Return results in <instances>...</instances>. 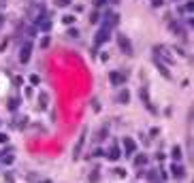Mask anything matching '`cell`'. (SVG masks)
I'll use <instances>...</instances> for the list:
<instances>
[{"label":"cell","mask_w":194,"mask_h":183,"mask_svg":"<svg viewBox=\"0 0 194 183\" xmlns=\"http://www.w3.org/2000/svg\"><path fill=\"white\" fill-rule=\"evenodd\" d=\"M30 55H32V43H24L22 45V51H19V62L22 64H28L30 62Z\"/></svg>","instance_id":"obj_5"},{"label":"cell","mask_w":194,"mask_h":183,"mask_svg":"<svg viewBox=\"0 0 194 183\" xmlns=\"http://www.w3.org/2000/svg\"><path fill=\"white\" fill-rule=\"evenodd\" d=\"M109 79H111V83H113V85H124V83H126V77H124L122 73H117V70H111Z\"/></svg>","instance_id":"obj_7"},{"label":"cell","mask_w":194,"mask_h":183,"mask_svg":"<svg viewBox=\"0 0 194 183\" xmlns=\"http://www.w3.org/2000/svg\"><path fill=\"white\" fill-rule=\"evenodd\" d=\"M122 143H124V149H126V153H134V149H137V143H134L130 136H126Z\"/></svg>","instance_id":"obj_9"},{"label":"cell","mask_w":194,"mask_h":183,"mask_svg":"<svg viewBox=\"0 0 194 183\" xmlns=\"http://www.w3.org/2000/svg\"><path fill=\"white\" fill-rule=\"evenodd\" d=\"M62 22H64V26H73L75 24V15H64Z\"/></svg>","instance_id":"obj_17"},{"label":"cell","mask_w":194,"mask_h":183,"mask_svg":"<svg viewBox=\"0 0 194 183\" xmlns=\"http://www.w3.org/2000/svg\"><path fill=\"white\" fill-rule=\"evenodd\" d=\"M49 43H51V41H49V36H43V38H41V47H43V49H47Z\"/></svg>","instance_id":"obj_25"},{"label":"cell","mask_w":194,"mask_h":183,"mask_svg":"<svg viewBox=\"0 0 194 183\" xmlns=\"http://www.w3.org/2000/svg\"><path fill=\"white\" fill-rule=\"evenodd\" d=\"M105 136H107V130H100V132H98V141H102Z\"/></svg>","instance_id":"obj_30"},{"label":"cell","mask_w":194,"mask_h":183,"mask_svg":"<svg viewBox=\"0 0 194 183\" xmlns=\"http://www.w3.org/2000/svg\"><path fill=\"white\" fill-rule=\"evenodd\" d=\"M22 81H24L22 77H15V79H13V83H15V85H22Z\"/></svg>","instance_id":"obj_32"},{"label":"cell","mask_w":194,"mask_h":183,"mask_svg":"<svg viewBox=\"0 0 194 183\" xmlns=\"http://www.w3.org/2000/svg\"><path fill=\"white\" fill-rule=\"evenodd\" d=\"M154 55H156V62H160V64H173L171 51H169V49H164V47H160V45L154 47Z\"/></svg>","instance_id":"obj_1"},{"label":"cell","mask_w":194,"mask_h":183,"mask_svg":"<svg viewBox=\"0 0 194 183\" xmlns=\"http://www.w3.org/2000/svg\"><path fill=\"white\" fill-rule=\"evenodd\" d=\"M71 2H73V0H53V4H56V7H68Z\"/></svg>","instance_id":"obj_23"},{"label":"cell","mask_w":194,"mask_h":183,"mask_svg":"<svg viewBox=\"0 0 194 183\" xmlns=\"http://www.w3.org/2000/svg\"><path fill=\"white\" fill-rule=\"evenodd\" d=\"M141 98H143V102L149 104V98H147V89H141Z\"/></svg>","instance_id":"obj_27"},{"label":"cell","mask_w":194,"mask_h":183,"mask_svg":"<svg viewBox=\"0 0 194 183\" xmlns=\"http://www.w3.org/2000/svg\"><path fill=\"white\" fill-rule=\"evenodd\" d=\"M192 9H194V2H192V0H188V2H186V7L182 9V13H192Z\"/></svg>","instance_id":"obj_21"},{"label":"cell","mask_w":194,"mask_h":183,"mask_svg":"<svg viewBox=\"0 0 194 183\" xmlns=\"http://www.w3.org/2000/svg\"><path fill=\"white\" fill-rule=\"evenodd\" d=\"M37 30H43V32H49V30H51V19H49L47 15H45V13H43V15H41V17H38L37 19Z\"/></svg>","instance_id":"obj_6"},{"label":"cell","mask_w":194,"mask_h":183,"mask_svg":"<svg viewBox=\"0 0 194 183\" xmlns=\"http://www.w3.org/2000/svg\"><path fill=\"white\" fill-rule=\"evenodd\" d=\"M164 0H152V7H162Z\"/></svg>","instance_id":"obj_29"},{"label":"cell","mask_w":194,"mask_h":183,"mask_svg":"<svg viewBox=\"0 0 194 183\" xmlns=\"http://www.w3.org/2000/svg\"><path fill=\"white\" fill-rule=\"evenodd\" d=\"M105 2H107V0H94V7H96V9H98V7H102Z\"/></svg>","instance_id":"obj_31"},{"label":"cell","mask_w":194,"mask_h":183,"mask_svg":"<svg viewBox=\"0 0 194 183\" xmlns=\"http://www.w3.org/2000/svg\"><path fill=\"white\" fill-rule=\"evenodd\" d=\"M28 34H30V36H37V26H30V30H28Z\"/></svg>","instance_id":"obj_28"},{"label":"cell","mask_w":194,"mask_h":183,"mask_svg":"<svg viewBox=\"0 0 194 183\" xmlns=\"http://www.w3.org/2000/svg\"><path fill=\"white\" fill-rule=\"evenodd\" d=\"M98 177H100V168H94V172L90 175V183H96Z\"/></svg>","instance_id":"obj_20"},{"label":"cell","mask_w":194,"mask_h":183,"mask_svg":"<svg viewBox=\"0 0 194 183\" xmlns=\"http://www.w3.org/2000/svg\"><path fill=\"white\" fill-rule=\"evenodd\" d=\"M111 38V28H107V26H100V30L96 32V36H94V45H102V43H107Z\"/></svg>","instance_id":"obj_3"},{"label":"cell","mask_w":194,"mask_h":183,"mask_svg":"<svg viewBox=\"0 0 194 183\" xmlns=\"http://www.w3.org/2000/svg\"><path fill=\"white\" fill-rule=\"evenodd\" d=\"M41 183H51V181H49V179H43V181H41Z\"/></svg>","instance_id":"obj_36"},{"label":"cell","mask_w":194,"mask_h":183,"mask_svg":"<svg viewBox=\"0 0 194 183\" xmlns=\"http://www.w3.org/2000/svg\"><path fill=\"white\" fill-rule=\"evenodd\" d=\"M128 100H130V92L128 89H122L120 94H117V102L120 104H128Z\"/></svg>","instance_id":"obj_11"},{"label":"cell","mask_w":194,"mask_h":183,"mask_svg":"<svg viewBox=\"0 0 194 183\" xmlns=\"http://www.w3.org/2000/svg\"><path fill=\"white\" fill-rule=\"evenodd\" d=\"M156 66H158V70H160V73L164 75L167 79H171V73H169V70H167V68H164V64H160V62H156Z\"/></svg>","instance_id":"obj_18"},{"label":"cell","mask_w":194,"mask_h":183,"mask_svg":"<svg viewBox=\"0 0 194 183\" xmlns=\"http://www.w3.org/2000/svg\"><path fill=\"white\" fill-rule=\"evenodd\" d=\"M171 171H173V175H175L177 179H182L183 175H186V171H183V166H182V164H177V162H175V164L171 166Z\"/></svg>","instance_id":"obj_10"},{"label":"cell","mask_w":194,"mask_h":183,"mask_svg":"<svg viewBox=\"0 0 194 183\" xmlns=\"http://www.w3.org/2000/svg\"><path fill=\"white\" fill-rule=\"evenodd\" d=\"M38 83H41V77H38V75H30V85L34 87V85H38Z\"/></svg>","instance_id":"obj_22"},{"label":"cell","mask_w":194,"mask_h":183,"mask_svg":"<svg viewBox=\"0 0 194 183\" xmlns=\"http://www.w3.org/2000/svg\"><path fill=\"white\" fill-rule=\"evenodd\" d=\"M68 34H71V36H79V32H77L75 28H71V30H68Z\"/></svg>","instance_id":"obj_34"},{"label":"cell","mask_w":194,"mask_h":183,"mask_svg":"<svg viewBox=\"0 0 194 183\" xmlns=\"http://www.w3.org/2000/svg\"><path fill=\"white\" fill-rule=\"evenodd\" d=\"M147 162H149V158H147L145 153H139V156H134V166H145Z\"/></svg>","instance_id":"obj_12"},{"label":"cell","mask_w":194,"mask_h":183,"mask_svg":"<svg viewBox=\"0 0 194 183\" xmlns=\"http://www.w3.org/2000/svg\"><path fill=\"white\" fill-rule=\"evenodd\" d=\"M98 19H100V13L98 11H94L92 15H90V22H92V24H98Z\"/></svg>","instance_id":"obj_24"},{"label":"cell","mask_w":194,"mask_h":183,"mask_svg":"<svg viewBox=\"0 0 194 183\" xmlns=\"http://www.w3.org/2000/svg\"><path fill=\"white\" fill-rule=\"evenodd\" d=\"M171 30H173L175 34H179V32H182V28H179V24H175V22L171 24Z\"/></svg>","instance_id":"obj_26"},{"label":"cell","mask_w":194,"mask_h":183,"mask_svg":"<svg viewBox=\"0 0 194 183\" xmlns=\"http://www.w3.org/2000/svg\"><path fill=\"white\" fill-rule=\"evenodd\" d=\"M120 24V15L113 11H107L102 13V17H100V26H107V28H113V26Z\"/></svg>","instance_id":"obj_2"},{"label":"cell","mask_w":194,"mask_h":183,"mask_svg":"<svg viewBox=\"0 0 194 183\" xmlns=\"http://www.w3.org/2000/svg\"><path fill=\"white\" fill-rule=\"evenodd\" d=\"M147 179H149L152 183H160V177H158V172L154 171V168H152V171L147 172Z\"/></svg>","instance_id":"obj_14"},{"label":"cell","mask_w":194,"mask_h":183,"mask_svg":"<svg viewBox=\"0 0 194 183\" xmlns=\"http://www.w3.org/2000/svg\"><path fill=\"white\" fill-rule=\"evenodd\" d=\"M2 24H4V15L0 13V28H2Z\"/></svg>","instance_id":"obj_35"},{"label":"cell","mask_w":194,"mask_h":183,"mask_svg":"<svg viewBox=\"0 0 194 183\" xmlns=\"http://www.w3.org/2000/svg\"><path fill=\"white\" fill-rule=\"evenodd\" d=\"M19 102H22V100H19L17 96H15V98H11V100H9V109H11V111H15L17 107H19Z\"/></svg>","instance_id":"obj_16"},{"label":"cell","mask_w":194,"mask_h":183,"mask_svg":"<svg viewBox=\"0 0 194 183\" xmlns=\"http://www.w3.org/2000/svg\"><path fill=\"white\" fill-rule=\"evenodd\" d=\"M47 102H49L47 94H41V96H38V104H41V109H47Z\"/></svg>","instance_id":"obj_15"},{"label":"cell","mask_w":194,"mask_h":183,"mask_svg":"<svg viewBox=\"0 0 194 183\" xmlns=\"http://www.w3.org/2000/svg\"><path fill=\"white\" fill-rule=\"evenodd\" d=\"M83 143H85V132L79 136V141H77V145H75V151H73V160H79L81 156V149H83Z\"/></svg>","instance_id":"obj_8"},{"label":"cell","mask_w":194,"mask_h":183,"mask_svg":"<svg viewBox=\"0 0 194 183\" xmlns=\"http://www.w3.org/2000/svg\"><path fill=\"white\" fill-rule=\"evenodd\" d=\"M117 47L126 53V55H132V43L126 34H117Z\"/></svg>","instance_id":"obj_4"},{"label":"cell","mask_w":194,"mask_h":183,"mask_svg":"<svg viewBox=\"0 0 194 183\" xmlns=\"http://www.w3.org/2000/svg\"><path fill=\"white\" fill-rule=\"evenodd\" d=\"M0 143H9V136H7V134H0Z\"/></svg>","instance_id":"obj_33"},{"label":"cell","mask_w":194,"mask_h":183,"mask_svg":"<svg viewBox=\"0 0 194 183\" xmlns=\"http://www.w3.org/2000/svg\"><path fill=\"white\" fill-rule=\"evenodd\" d=\"M107 156H109V160H113V162H115V160H120L122 153H120V149H117V145H115V147H111V151L107 153Z\"/></svg>","instance_id":"obj_13"},{"label":"cell","mask_w":194,"mask_h":183,"mask_svg":"<svg viewBox=\"0 0 194 183\" xmlns=\"http://www.w3.org/2000/svg\"><path fill=\"white\" fill-rule=\"evenodd\" d=\"M171 156H173V160H179V158H182V147H173Z\"/></svg>","instance_id":"obj_19"}]
</instances>
